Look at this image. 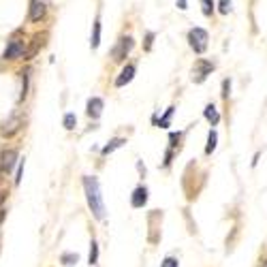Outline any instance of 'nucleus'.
I'll list each match as a JSON object with an SVG mask.
<instances>
[{"instance_id": "b1692460", "label": "nucleus", "mask_w": 267, "mask_h": 267, "mask_svg": "<svg viewBox=\"0 0 267 267\" xmlns=\"http://www.w3.org/2000/svg\"><path fill=\"white\" fill-rule=\"evenodd\" d=\"M22 175H24V165L20 163V171H18V177H15V184H20V182H22Z\"/></svg>"}, {"instance_id": "f8f14e48", "label": "nucleus", "mask_w": 267, "mask_h": 267, "mask_svg": "<svg viewBox=\"0 0 267 267\" xmlns=\"http://www.w3.org/2000/svg\"><path fill=\"white\" fill-rule=\"evenodd\" d=\"M197 67H199V71H197V82H203V79H205V75H209V73H212V69H214V64L212 62H203V60H201L199 64H197Z\"/></svg>"}, {"instance_id": "5701e85b", "label": "nucleus", "mask_w": 267, "mask_h": 267, "mask_svg": "<svg viewBox=\"0 0 267 267\" xmlns=\"http://www.w3.org/2000/svg\"><path fill=\"white\" fill-rule=\"evenodd\" d=\"M222 96H224V99H226V96H229V90H231V82H229V79H224V84H222Z\"/></svg>"}, {"instance_id": "a878e982", "label": "nucleus", "mask_w": 267, "mask_h": 267, "mask_svg": "<svg viewBox=\"0 0 267 267\" xmlns=\"http://www.w3.org/2000/svg\"><path fill=\"white\" fill-rule=\"evenodd\" d=\"M180 139V135H175V133H171V145H175V141Z\"/></svg>"}, {"instance_id": "4468645a", "label": "nucleus", "mask_w": 267, "mask_h": 267, "mask_svg": "<svg viewBox=\"0 0 267 267\" xmlns=\"http://www.w3.org/2000/svg\"><path fill=\"white\" fill-rule=\"evenodd\" d=\"M90 45H92V50H96V47L101 45V22H99V20L94 22V32H92V41H90Z\"/></svg>"}, {"instance_id": "20e7f679", "label": "nucleus", "mask_w": 267, "mask_h": 267, "mask_svg": "<svg viewBox=\"0 0 267 267\" xmlns=\"http://www.w3.org/2000/svg\"><path fill=\"white\" fill-rule=\"evenodd\" d=\"M24 41H20V39H13V41L7 45V50H5V54H3V58L5 60H18V58H22L24 56Z\"/></svg>"}, {"instance_id": "ddd939ff", "label": "nucleus", "mask_w": 267, "mask_h": 267, "mask_svg": "<svg viewBox=\"0 0 267 267\" xmlns=\"http://www.w3.org/2000/svg\"><path fill=\"white\" fill-rule=\"evenodd\" d=\"M205 118L209 120V124H212V126H216L218 122H220V116H218L214 105H207V107H205Z\"/></svg>"}, {"instance_id": "412c9836", "label": "nucleus", "mask_w": 267, "mask_h": 267, "mask_svg": "<svg viewBox=\"0 0 267 267\" xmlns=\"http://www.w3.org/2000/svg\"><path fill=\"white\" fill-rule=\"evenodd\" d=\"M62 263L64 265H75L77 263V254H62Z\"/></svg>"}, {"instance_id": "9b49d317", "label": "nucleus", "mask_w": 267, "mask_h": 267, "mask_svg": "<svg viewBox=\"0 0 267 267\" xmlns=\"http://www.w3.org/2000/svg\"><path fill=\"white\" fill-rule=\"evenodd\" d=\"M126 141L122 139V137H116V139H111L107 145H105V148H103V152H101V154L103 156H107V154H111V152L113 150H118V148H122V145H124Z\"/></svg>"}, {"instance_id": "f3484780", "label": "nucleus", "mask_w": 267, "mask_h": 267, "mask_svg": "<svg viewBox=\"0 0 267 267\" xmlns=\"http://www.w3.org/2000/svg\"><path fill=\"white\" fill-rule=\"evenodd\" d=\"M75 124H77L75 113H67V116H64V128H67V131H73V128H75Z\"/></svg>"}, {"instance_id": "cd10ccee", "label": "nucleus", "mask_w": 267, "mask_h": 267, "mask_svg": "<svg viewBox=\"0 0 267 267\" xmlns=\"http://www.w3.org/2000/svg\"><path fill=\"white\" fill-rule=\"evenodd\" d=\"M5 216H7V212H5V209H3V207H0V224H3V220H5Z\"/></svg>"}, {"instance_id": "9d476101", "label": "nucleus", "mask_w": 267, "mask_h": 267, "mask_svg": "<svg viewBox=\"0 0 267 267\" xmlns=\"http://www.w3.org/2000/svg\"><path fill=\"white\" fill-rule=\"evenodd\" d=\"M101 113H103V101L94 96V99L88 101V116L96 120V118H101Z\"/></svg>"}, {"instance_id": "aec40b11", "label": "nucleus", "mask_w": 267, "mask_h": 267, "mask_svg": "<svg viewBox=\"0 0 267 267\" xmlns=\"http://www.w3.org/2000/svg\"><path fill=\"white\" fill-rule=\"evenodd\" d=\"M171 116H173V107H169V109H167V113L163 116V120H160V122H158V126L167 128V126H169V118H171Z\"/></svg>"}, {"instance_id": "423d86ee", "label": "nucleus", "mask_w": 267, "mask_h": 267, "mask_svg": "<svg viewBox=\"0 0 267 267\" xmlns=\"http://www.w3.org/2000/svg\"><path fill=\"white\" fill-rule=\"evenodd\" d=\"M22 124H24V122H22V118H20V116H13L11 120H7V122L3 124V128H0V133H3L5 137H13V135L22 128Z\"/></svg>"}, {"instance_id": "dca6fc26", "label": "nucleus", "mask_w": 267, "mask_h": 267, "mask_svg": "<svg viewBox=\"0 0 267 267\" xmlns=\"http://www.w3.org/2000/svg\"><path fill=\"white\" fill-rule=\"evenodd\" d=\"M96 261H99V246H96V241L92 239V244H90V254H88V263H90V265H96Z\"/></svg>"}, {"instance_id": "c756f323", "label": "nucleus", "mask_w": 267, "mask_h": 267, "mask_svg": "<svg viewBox=\"0 0 267 267\" xmlns=\"http://www.w3.org/2000/svg\"><path fill=\"white\" fill-rule=\"evenodd\" d=\"M263 267H267V261H265V263H263Z\"/></svg>"}, {"instance_id": "f257e3e1", "label": "nucleus", "mask_w": 267, "mask_h": 267, "mask_svg": "<svg viewBox=\"0 0 267 267\" xmlns=\"http://www.w3.org/2000/svg\"><path fill=\"white\" fill-rule=\"evenodd\" d=\"M84 190H86V199H88V205H90L92 214L96 220H103L105 218V205H103V197H101V186L99 180L92 175H86L84 177Z\"/></svg>"}, {"instance_id": "6ab92c4d", "label": "nucleus", "mask_w": 267, "mask_h": 267, "mask_svg": "<svg viewBox=\"0 0 267 267\" xmlns=\"http://www.w3.org/2000/svg\"><path fill=\"white\" fill-rule=\"evenodd\" d=\"M201 5H203V15H212V11H214V3L212 0H201Z\"/></svg>"}, {"instance_id": "a211bd4d", "label": "nucleus", "mask_w": 267, "mask_h": 267, "mask_svg": "<svg viewBox=\"0 0 267 267\" xmlns=\"http://www.w3.org/2000/svg\"><path fill=\"white\" fill-rule=\"evenodd\" d=\"M218 11H220L222 15H226L231 11V0H220V3H218Z\"/></svg>"}, {"instance_id": "7ed1b4c3", "label": "nucleus", "mask_w": 267, "mask_h": 267, "mask_svg": "<svg viewBox=\"0 0 267 267\" xmlns=\"http://www.w3.org/2000/svg\"><path fill=\"white\" fill-rule=\"evenodd\" d=\"M135 47V41H133V37H122L118 41L116 45V50H113V60L116 62H122L128 54H131V50Z\"/></svg>"}, {"instance_id": "0eeeda50", "label": "nucleus", "mask_w": 267, "mask_h": 267, "mask_svg": "<svg viewBox=\"0 0 267 267\" xmlns=\"http://www.w3.org/2000/svg\"><path fill=\"white\" fill-rule=\"evenodd\" d=\"M18 158H20V154H18L15 150H7L5 154H3V163H0L3 171H5V173H11V171H13V167L18 165Z\"/></svg>"}, {"instance_id": "bb28decb", "label": "nucleus", "mask_w": 267, "mask_h": 267, "mask_svg": "<svg viewBox=\"0 0 267 267\" xmlns=\"http://www.w3.org/2000/svg\"><path fill=\"white\" fill-rule=\"evenodd\" d=\"M177 7H180V9L184 11V9H186V0H177Z\"/></svg>"}, {"instance_id": "4be33fe9", "label": "nucleus", "mask_w": 267, "mask_h": 267, "mask_svg": "<svg viewBox=\"0 0 267 267\" xmlns=\"http://www.w3.org/2000/svg\"><path fill=\"white\" fill-rule=\"evenodd\" d=\"M160 267H177V261H175V258H173V256H167V258H165V261H163V263H160Z\"/></svg>"}, {"instance_id": "6e6552de", "label": "nucleus", "mask_w": 267, "mask_h": 267, "mask_svg": "<svg viewBox=\"0 0 267 267\" xmlns=\"http://www.w3.org/2000/svg\"><path fill=\"white\" fill-rule=\"evenodd\" d=\"M131 203H133V207H143L145 203H148V188H145V186H139V188H135Z\"/></svg>"}, {"instance_id": "2eb2a0df", "label": "nucleus", "mask_w": 267, "mask_h": 267, "mask_svg": "<svg viewBox=\"0 0 267 267\" xmlns=\"http://www.w3.org/2000/svg\"><path fill=\"white\" fill-rule=\"evenodd\" d=\"M216 141H218V135H216V131L212 128L209 131V135H207V145H205V154H212V152L216 150Z\"/></svg>"}, {"instance_id": "39448f33", "label": "nucleus", "mask_w": 267, "mask_h": 267, "mask_svg": "<svg viewBox=\"0 0 267 267\" xmlns=\"http://www.w3.org/2000/svg\"><path fill=\"white\" fill-rule=\"evenodd\" d=\"M47 13L45 0H30V20L32 22H41Z\"/></svg>"}, {"instance_id": "1a4fd4ad", "label": "nucleus", "mask_w": 267, "mask_h": 267, "mask_svg": "<svg viewBox=\"0 0 267 267\" xmlns=\"http://www.w3.org/2000/svg\"><path fill=\"white\" fill-rule=\"evenodd\" d=\"M133 77H135V67H133V64H126V67L122 69V73H120V77L116 79V86L122 88V86H126L128 82H131Z\"/></svg>"}, {"instance_id": "c85d7f7f", "label": "nucleus", "mask_w": 267, "mask_h": 267, "mask_svg": "<svg viewBox=\"0 0 267 267\" xmlns=\"http://www.w3.org/2000/svg\"><path fill=\"white\" fill-rule=\"evenodd\" d=\"M5 199H7V195H5V192H0V205L5 203Z\"/></svg>"}, {"instance_id": "393cba45", "label": "nucleus", "mask_w": 267, "mask_h": 267, "mask_svg": "<svg viewBox=\"0 0 267 267\" xmlns=\"http://www.w3.org/2000/svg\"><path fill=\"white\" fill-rule=\"evenodd\" d=\"M152 39H154V35H152V32H148V41H145V50H150V47H152Z\"/></svg>"}, {"instance_id": "f03ea898", "label": "nucleus", "mask_w": 267, "mask_h": 267, "mask_svg": "<svg viewBox=\"0 0 267 267\" xmlns=\"http://www.w3.org/2000/svg\"><path fill=\"white\" fill-rule=\"evenodd\" d=\"M188 41L195 54H203L207 50V32L203 28H192L188 32Z\"/></svg>"}]
</instances>
